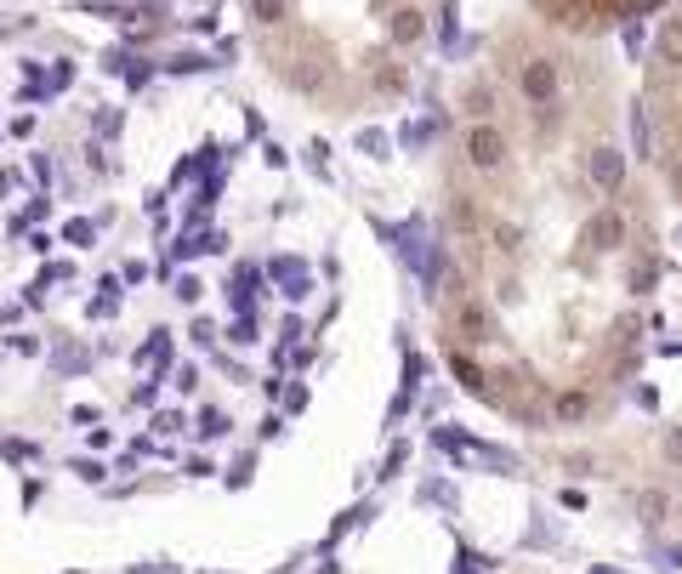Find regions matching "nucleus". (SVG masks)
Wrapping results in <instances>:
<instances>
[{"instance_id":"5","label":"nucleus","mask_w":682,"mask_h":574,"mask_svg":"<svg viewBox=\"0 0 682 574\" xmlns=\"http://www.w3.org/2000/svg\"><path fill=\"white\" fill-rule=\"evenodd\" d=\"M524 574H529V569H524Z\"/></svg>"},{"instance_id":"4","label":"nucleus","mask_w":682,"mask_h":574,"mask_svg":"<svg viewBox=\"0 0 682 574\" xmlns=\"http://www.w3.org/2000/svg\"><path fill=\"white\" fill-rule=\"evenodd\" d=\"M660 0H529V12L540 18V23H552V29H563V35H603V29H614V23H631V18H642V12H654Z\"/></svg>"},{"instance_id":"3","label":"nucleus","mask_w":682,"mask_h":574,"mask_svg":"<svg viewBox=\"0 0 682 574\" xmlns=\"http://www.w3.org/2000/svg\"><path fill=\"white\" fill-rule=\"evenodd\" d=\"M642 148L682 206V0H666L642 57Z\"/></svg>"},{"instance_id":"1","label":"nucleus","mask_w":682,"mask_h":574,"mask_svg":"<svg viewBox=\"0 0 682 574\" xmlns=\"http://www.w3.org/2000/svg\"><path fill=\"white\" fill-rule=\"evenodd\" d=\"M660 222L592 35L506 23L450 97L432 319L455 382L524 427H580L631 376Z\"/></svg>"},{"instance_id":"2","label":"nucleus","mask_w":682,"mask_h":574,"mask_svg":"<svg viewBox=\"0 0 682 574\" xmlns=\"http://www.w3.org/2000/svg\"><path fill=\"white\" fill-rule=\"evenodd\" d=\"M443 0H239L251 57L319 120H370L421 86Z\"/></svg>"}]
</instances>
